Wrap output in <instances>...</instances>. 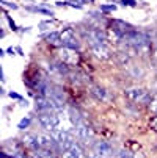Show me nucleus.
Returning <instances> with one entry per match:
<instances>
[{"instance_id": "1", "label": "nucleus", "mask_w": 157, "mask_h": 158, "mask_svg": "<svg viewBox=\"0 0 157 158\" xmlns=\"http://www.w3.org/2000/svg\"><path fill=\"white\" fill-rule=\"evenodd\" d=\"M124 96L132 100V102H138V103H149L151 102V94L148 91H145V89L142 88H129L124 91Z\"/></svg>"}, {"instance_id": "2", "label": "nucleus", "mask_w": 157, "mask_h": 158, "mask_svg": "<svg viewBox=\"0 0 157 158\" xmlns=\"http://www.w3.org/2000/svg\"><path fill=\"white\" fill-rule=\"evenodd\" d=\"M61 42H63V46L68 47V49H72V50L80 49V42L76 39L74 30H71V28H66V30L61 31Z\"/></svg>"}, {"instance_id": "3", "label": "nucleus", "mask_w": 157, "mask_h": 158, "mask_svg": "<svg viewBox=\"0 0 157 158\" xmlns=\"http://www.w3.org/2000/svg\"><path fill=\"white\" fill-rule=\"evenodd\" d=\"M74 135H76V138L79 141H83V143H88L89 139L93 138V130L89 128L88 124L85 122H80L76 128H74Z\"/></svg>"}, {"instance_id": "4", "label": "nucleus", "mask_w": 157, "mask_h": 158, "mask_svg": "<svg viewBox=\"0 0 157 158\" xmlns=\"http://www.w3.org/2000/svg\"><path fill=\"white\" fill-rule=\"evenodd\" d=\"M91 52L101 61H107L111 56V52H110V49L105 46V44H93V46H91Z\"/></svg>"}, {"instance_id": "5", "label": "nucleus", "mask_w": 157, "mask_h": 158, "mask_svg": "<svg viewBox=\"0 0 157 158\" xmlns=\"http://www.w3.org/2000/svg\"><path fill=\"white\" fill-rule=\"evenodd\" d=\"M111 150H113L111 146L108 143H105V141H98V143L93 144V152L98 156H101V158H108L111 155Z\"/></svg>"}, {"instance_id": "6", "label": "nucleus", "mask_w": 157, "mask_h": 158, "mask_svg": "<svg viewBox=\"0 0 157 158\" xmlns=\"http://www.w3.org/2000/svg\"><path fill=\"white\" fill-rule=\"evenodd\" d=\"M35 108L38 113H49V111H54V106H52V102L49 97H44V96H36V100H35Z\"/></svg>"}, {"instance_id": "7", "label": "nucleus", "mask_w": 157, "mask_h": 158, "mask_svg": "<svg viewBox=\"0 0 157 158\" xmlns=\"http://www.w3.org/2000/svg\"><path fill=\"white\" fill-rule=\"evenodd\" d=\"M60 58L66 64H77V61H79L77 52L72 50V49H68V47H64V49L60 50Z\"/></svg>"}, {"instance_id": "8", "label": "nucleus", "mask_w": 157, "mask_h": 158, "mask_svg": "<svg viewBox=\"0 0 157 158\" xmlns=\"http://www.w3.org/2000/svg\"><path fill=\"white\" fill-rule=\"evenodd\" d=\"M38 143H39V147L42 149H50V150H55V149H60L58 144L55 143V139L49 135H38Z\"/></svg>"}, {"instance_id": "9", "label": "nucleus", "mask_w": 157, "mask_h": 158, "mask_svg": "<svg viewBox=\"0 0 157 158\" xmlns=\"http://www.w3.org/2000/svg\"><path fill=\"white\" fill-rule=\"evenodd\" d=\"M63 158H85V155H83V149L76 143L69 150L63 152Z\"/></svg>"}, {"instance_id": "10", "label": "nucleus", "mask_w": 157, "mask_h": 158, "mask_svg": "<svg viewBox=\"0 0 157 158\" xmlns=\"http://www.w3.org/2000/svg\"><path fill=\"white\" fill-rule=\"evenodd\" d=\"M111 28H115V30L121 31L123 35H126V33L132 31V27H130L129 24H126L124 20H120V19H116V20H113V22H111Z\"/></svg>"}, {"instance_id": "11", "label": "nucleus", "mask_w": 157, "mask_h": 158, "mask_svg": "<svg viewBox=\"0 0 157 158\" xmlns=\"http://www.w3.org/2000/svg\"><path fill=\"white\" fill-rule=\"evenodd\" d=\"M22 141H24V144L32 149V150H38L39 149V143H38V138L33 136V135H25L24 138H22Z\"/></svg>"}, {"instance_id": "12", "label": "nucleus", "mask_w": 157, "mask_h": 158, "mask_svg": "<svg viewBox=\"0 0 157 158\" xmlns=\"http://www.w3.org/2000/svg\"><path fill=\"white\" fill-rule=\"evenodd\" d=\"M68 118H69L71 124L74 125V128H76L80 122H83V121H82V118H80V113H79L76 108H69V110H68Z\"/></svg>"}, {"instance_id": "13", "label": "nucleus", "mask_w": 157, "mask_h": 158, "mask_svg": "<svg viewBox=\"0 0 157 158\" xmlns=\"http://www.w3.org/2000/svg\"><path fill=\"white\" fill-rule=\"evenodd\" d=\"M91 96L96 100H105L107 99V91L102 86H91Z\"/></svg>"}, {"instance_id": "14", "label": "nucleus", "mask_w": 157, "mask_h": 158, "mask_svg": "<svg viewBox=\"0 0 157 158\" xmlns=\"http://www.w3.org/2000/svg\"><path fill=\"white\" fill-rule=\"evenodd\" d=\"M44 39L47 42H52V44H57V42H61V33L58 31H50L47 35H44Z\"/></svg>"}, {"instance_id": "15", "label": "nucleus", "mask_w": 157, "mask_h": 158, "mask_svg": "<svg viewBox=\"0 0 157 158\" xmlns=\"http://www.w3.org/2000/svg\"><path fill=\"white\" fill-rule=\"evenodd\" d=\"M129 72H130V75H132L133 78H142V77L145 75V71L142 69V67H138V66L129 67Z\"/></svg>"}, {"instance_id": "16", "label": "nucleus", "mask_w": 157, "mask_h": 158, "mask_svg": "<svg viewBox=\"0 0 157 158\" xmlns=\"http://www.w3.org/2000/svg\"><path fill=\"white\" fill-rule=\"evenodd\" d=\"M27 10L32 11V13H39V14L52 16V11H50V10H44V8H38V6H27Z\"/></svg>"}, {"instance_id": "17", "label": "nucleus", "mask_w": 157, "mask_h": 158, "mask_svg": "<svg viewBox=\"0 0 157 158\" xmlns=\"http://www.w3.org/2000/svg\"><path fill=\"white\" fill-rule=\"evenodd\" d=\"M148 105H149V106H148V108H149V111L152 113L154 116H157V94H154V96H152V99H151V102H149Z\"/></svg>"}, {"instance_id": "18", "label": "nucleus", "mask_w": 157, "mask_h": 158, "mask_svg": "<svg viewBox=\"0 0 157 158\" xmlns=\"http://www.w3.org/2000/svg\"><path fill=\"white\" fill-rule=\"evenodd\" d=\"M116 58H118L120 64H123V66H126V64L129 63V55H127L126 52H121V53H118V55H116Z\"/></svg>"}, {"instance_id": "19", "label": "nucleus", "mask_w": 157, "mask_h": 158, "mask_svg": "<svg viewBox=\"0 0 157 158\" xmlns=\"http://www.w3.org/2000/svg\"><path fill=\"white\" fill-rule=\"evenodd\" d=\"M30 125V118H24L19 124H17V127H19V130H25L27 127Z\"/></svg>"}, {"instance_id": "20", "label": "nucleus", "mask_w": 157, "mask_h": 158, "mask_svg": "<svg viewBox=\"0 0 157 158\" xmlns=\"http://www.w3.org/2000/svg\"><path fill=\"white\" fill-rule=\"evenodd\" d=\"M115 10H116V5H101V11H104V13H110Z\"/></svg>"}, {"instance_id": "21", "label": "nucleus", "mask_w": 157, "mask_h": 158, "mask_svg": "<svg viewBox=\"0 0 157 158\" xmlns=\"http://www.w3.org/2000/svg\"><path fill=\"white\" fill-rule=\"evenodd\" d=\"M116 158H132V155H130L129 152L123 150V152H120V153H118V156H116Z\"/></svg>"}, {"instance_id": "22", "label": "nucleus", "mask_w": 157, "mask_h": 158, "mask_svg": "<svg viewBox=\"0 0 157 158\" xmlns=\"http://www.w3.org/2000/svg\"><path fill=\"white\" fill-rule=\"evenodd\" d=\"M2 5H3V6H7V8H13V10H17V5H14V3H8V2H5V0H2Z\"/></svg>"}, {"instance_id": "23", "label": "nucleus", "mask_w": 157, "mask_h": 158, "mask_svg": "<svg viewBox=\"0 0 157 158\" xmlns=\"http://www.w3.org/2000/svg\"><path fill=\"white\" fill-rule=\"evenodd\" d=\"M149 125H151V128H152L154 131H157V116H155V118L149 122Z\"/></svg>"}, {"instance_id": "24", "label": "nucleus", "mask_w": 157, "mask_h": 158, "mask_svg": "<svg viewBox=\"0 0 157 158\" xmlns=\"http://www.w3.org/2000/svg\"><path fill=\"white\" fill-rule=\"evenodd\" d=\"M7 19H8V24H10V27H11V28L16 31V30H17V27H16V24L13 22V19H11V17H8V16H7Z\"/></svg>"}, {"instance_id": "25", "label": "nucleus", "mask_w": 157, "mask_h": 158, "mask_svg": "<svg viewBox=\"0 0 157 158\" xmlns=\"http://www.w3.org/2000/svg\"><path fill=\"white\" fill-rule=\"evenodd\" d=\"M8 96H10L11 99H17V100H20V99H22V97H20V96H19L17 93H14V91H11V93H10Z\"/></svg>"}, {"instance_id": "26", "label": "nucleus", "mask_w": 157, "mask_h": 158, "mask_svg": "<svg viewBox=\"0 0 157 158\" xmlns=\"http://www.w3.org/2000/svg\"><path fill=\"white\" fill-rule=\"evenodd\" d=\"M123 3H124V6H126V3H129V6H135V0H123Z\"/></svg>"}, {"instance_id": "27", "label": "nucleus", "mask_w": 157, "mask_h": 158, "mask_svg": "<svg viewBox=\"0 0 157 158\" xmlns=\"http://www.w3.org/2000/svg\"><path fill=\"white\" fill-rule=\"evenodd\" d=\"M7 52H8L10 55H14V49H13V47H8V49H7Z\"/></svg>"}, {"instance_id": "28", "label": "nucleus", "mask_w": 157, "mask_h": 158, "mask_svg": "<svg viewBox=\"0 0 157 158\" xmlns=\"http://www.w3.org/2000/svg\"><path fill=\"white\" fill-rule=\"evenodd\" d=\"M155 60H157V49H155Z\"/></svg>"}, {"instance_id": "29", "label": "nucleus", "mask_w": 157, "mask_h": 158, "mask_svg": "<svg viewBox=\"0 0 157 158\" xmlns=\"http://www.w3.org/2000/svg\"><path fill=\"white\" fill-rule=\"evenodd\" d=\"M85 158H88V156H85Z\"/></svg>"}]
</instances>
